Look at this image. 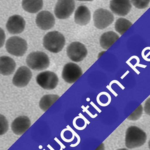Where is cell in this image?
<instances>
[{"mask_svg": "<svg viewBox=\"0 0 150 150\" xmlns=\"http://www.w3.org/2000/svg\"><path fill=\"white\" fill-rule=\"evenodd\" d=\"M91 19V13L89 8L84 5L78 8L74 14V21L80 26H85L90 22Z\"/></svg>", "mask_w": 150, "mask_h": 150, "instance_id": "obj_15", "label": "cell"}, {"mask_svg": "<svg viewBox=\"0 0 150 150\" xmlns=\"http://www.w3.org/2000/svg\"><path fill=\"white\" fill-rule=\"evenodd\" d=\"M93 18L94 26L100 30H103L107 28L114 21V16L112 12L102 8L95 11Z\"/></svg>", "mask_w": 150, "mask_h": 150, "instance_id": "obj_5", "label": "cell"}, {"mask_svg": "<svg viewBox=\"0 0 150 150\" xmlns=\"http://www.w3.org/2000/svg\"><path fill=\"white\" fill-rule=\"evenodd\" d=\"M133 24L130 21L125 18H120L115 23V28L117 32L122 35L128 30Z\"/></svg>", "mask_w": 150, "mask_h": 150, "instance_id": "obj_20", "label": "cell"}, {"mask_svg": "<svg viewBox=\"0 0 150 150\" xmlns=\"http://www.w3.org/2000/svg\"><path fill=\"white\" fill-rule=\"evenodd\" d=\"M16 63L13 59L7 56H2L0 58L1 74L4 76L11 75L16 68Z\"/></svg>", "mask_w": 150, "mask_h": 150, "instance_id": "obj_16", "label": "cell"}, {"mask_svg": "<svg viewBox=\"0 0 150 150\" xmlns=\"http://www.w3.org/2000/svg\"><path fill=\"white\" fill-rule=\"evenodd\" d=\"M75 9V2L73 0H59L54 8V14L57 18L67 19L72 14Z\"/></svg>", "mask_w": 150, "mask_h": 150, "instance_id": "obj_7", "label": "cell"}, {"mask_svg": "<svg viewBox=\"0 0 150 150\" xmlns=\"http://www.w3.org/2000/svg\"><path fill=\"white\" fill-rule=\"evenodd\" d=\"M119 38L120 36L114 31H110L105 32L100 37V45L102 48L105 50H108Z\"/></svg>", "mask_w": 150, "mask_h": 150, "instance_id": "obj_17", "label": "cell"}, {"mask_svg": "<svg viewBox=\"0 0 150 150\" xmlns=\"http://www.w3.org/2000/svg\"><path fill=\"white\" fill-rule=\"evenodd\" d=\"M95 150H104V145L103 143L101 144Z\"/></svg>", "mask_w": 150, "mask_h": 150, "instance_id": "obj_27", "label": "cell"}, {"mask_svg": "<svg viewBox=\"0 0 150 150\" xmlns=\"http://www.w3.org/2000/svg\"><path fill=\"white\" fill-rule=\"evenodd\" d=\"M146 139V133L138 127L132 126L127 129L125 144L129 149L141 146L145 144Z\"/></svg>", "mask_w": 150, "mask_h": 150, "instance_id": "obj_1", "label": "cell"}, {"mask_svg": "<svg viewBox=\"0 0 150 150\" xmlns=\"http://www.w3.org/2000/svg\"><path fill=\"white\" fill-rule=\"evenodd\" d=\"M23 9L29 13H36L43 8L42 0H23L22 1Z\"/></svg>", "mask_w": 150, "mask_h": 150, "instance_id": "obj_18", "label": "cell"}, {"mask_svg": "<svg viewBox=\"0 0 150 150\" xmlns=\"http://www.w3.org/2000/svg\"><path fill=\"white\" fill-rule=\"evenodd\" d=\"M54 140L55 141L57 142V143H58V144H59V145H60L61 147H63V149H64V148H65V147H66L64 146V144H62V143L60 141L58 140L57 138V137H55V138H54Z\"/></svg>", "mask_w": 150, "mask_h": 150, "instance_id": "obj_26", "label": "cell"}, {"mask_svg": "<svg viewBox=\"0 0 150 150\" xmlns=\"http://www.w3.org/2000/svg\"><path fill=\"white\" fill-rule=\"evenodd\" d=\"M117 150H128L127 149H126V148H123V149H118Z\"/></svg>", "mask_w": 150, "mask_h": 150, "instance_id": "obj_29", "label": "cell"}, {"mask_svg": "<svg viewBox=\"0 0 150 150\" xmlns=\"http://www.w3.org/2000/svg\"><path fill=\"white\" fill-rule=\"evenodd\" d=\"M8 129V124L4 116L1 115V135L5 134Z\"/></svg>", "mask_w": 150, "mask_h": 150, "instance_id": "obj_22", "label": "cell"}, {"mask_svg": "<svg viewBox=\"0 0 150 150\" xmlns=\"http://www.w3.org/2000/svg\"><path fill=\"white\" fill-rule=\"evenodd\" d=\"M32 76L30 70L27 67L22 66L16 71L12 79V83L17 87H24L28 84Z\"/></svg>", "mask_w": 150, "mask_h": 150, "instance_id": "obj_10", "label": "cell"}, {"mask_svg": "<svg viewBox=\"0 0 150 150\" xmlns=\"http://www.w3.org/2000/svg\"><path fill=\"white\" fill-rule=\"evenodd\" d=\"M43 150H46L45 149H43Z\"/></svg>", "mask_w": 150, "mask_h": 150, "instance_id": "obj_32", "label": "cell"}, {"mask_svg": "<svg viewBox=\"0 0 150 150\" xmlns=\"http://www.w3.org/2000/svg\"><path fill=\"white\" fill-rule=\"evenodd\" d=\"M148 145H149V149H150V140L149 141V143H148Z\"/></svg>", "mask_w": 150, "mask_h": 150, "instance_id": "obj_31", "label": "cell"}, {"mask_svg": "<svg viewBox=\"0 0 150 150\" xmlns=\"http://www.w3.org/2000/svg\"><path fill=\"white\" fill-rule=\"evenodd\" d=\"M150 1L149 0H142V1H132V3L133 5L135 7L139 8V9H144L147 7L148 4L150 3Z\"/></svg>", "mask_w": 150, "mask_h": 150, "instance_id": "obj_23", "label": "cell"}, {"mask_svg": "<svg viewBox=\"0 0 150 150\" xmlns=\"http://www.w3.org/2000/svg\"><path fill=\"white\" fill-rule=\"evenodd\" d=\"M144 110L145 113L150 116V98H148L145 102Z\"/></svg>", "mask_w": 150, "mask_h": 150, "instance_id": "obj_25", "label": "cell"}, {"mask_svg": "<svg viewBox=\"0 0 150 150\" xmlns=\"http://www.w3.org/2000/svg\"><path fill=\"white\" fill-rule=\"evenodd\" d=\"M59 98V96L54 94L45 95L40 100V108L42 110L46 112Z\"/></svg>", "mask_w": 150, "mask_h": 150, "instance_id": "obj_19", "label": "cell"}, {"mask_svg": "<svg viewBox=\"0 0 150 150\" xmlns=\"http://www.w3.org/2000/svg\"><path fill=\"white\" fill-rule=\"evenodd\" d=\"M65 43L64 36L57 31L48 32L43 38V46L45 48L52 53L60 52Z\"/></svg>", "mask_w": 150, "mask_h": 150, "instance_id": "obj_2", "label": "cell"}, {"mask_svg": "<svg viewBox=\"0 0 150 150\" xmlns=\"http://www.w3.org/2000/svg\"><path fill=\"white\" fill-rule=\"evenodd\" d=\"M7 52L16 57H22L26 53L28 48L26 41L17 36H13L9 38L5 45Z\"/></svg>", "mask_w": 150, "mask_h": 150, "instance_id": "obj_4", "label": "cell"}, {"mask_svg": "<svg viewBox=\"0 0 150 150\" xmlns=\"http://www.w3.org/2000/svg\"><path fill=\"white\" fill-rule=\"evenodd\" d=\"M58 81L57 74L49 71L40 73L36 78V81L38 85L47 90L54 89L58 84Z\"/></svg>", "mask_w": 150, "mask_h": 150, "instance_id": "obj_6", "label": "cell"}, {"mask_svg": "<svg viewBox=\"0 0 150 150\" xmlns=\"http://www.w3.org/2000/svg\"><path fill=\"white\" fill-rule=\"evenodd\" d=\"M67 128H68V130H69V131H70L71 132V133L72 134H74V135H75V137H76L77 138L78 141L77 142L76 144H71V145H70L71 147H75L77 145H78V144H79V143H80V141H81V139H80V137H79V135L77 134H76V132L74 131L73 130V129H71V128L70 127H69V126H67Z\"/></svg>", "mask_w": 150, "mask_h": 150, "instance_id": "obj_24", "label": "cell"}, {"mask_svg": "<svg viewBox=\"0 0 150 150\" xmlns=\"http://www.w3.org/2000/svg\"><path fill=\"white\" fill-rule=\"evenodd\" d=\"M143 113V107L141 105L132 113L131 114L127 117V120H137L140 118L141 116Z\"/></svg>", "mask_w": 150, "mask_h": 150, "instance_id": "obj_21", "label": "cell"}, {"mask_svg": "<svg viewBox=\"0 0 150 150\" xmlns=\"http://www.w3.org/2000/svg\"><path fill=\"white\" fill-rule=\"evenodd\" d=\"M37 26L41 30H50L55 24V18L53 14L46 11L38 13L36 18Z\"/></svg>", "mask_w": 150, "mask_h": 150, "instance_id": "obj_11", "label": "cell"}, {"mask_svg": "<svg viewBox=\"0 0 150 150\" xmlns=\"http://www.w3.org/2000/svg\"><path fill=\"white\" fill-rule=\"evenodd\" d=\"M26 63L28 67L36 71H42L49 67L50 61L46 53L36 51L30 53L26 58Z\"/></svg>", "mask_w": 150, "mask_h": 150, "instance_id": "obj_3", "label": "cell"}, {"mask_svg": "<svg viewBox=\"0 0 150 150\" xmlns=\"http://www.w3.org/2000/svg\"><path fill=\"white\" fill-rule=\"evenodd\" d=\"M25 21L21 16L14 15L9 18L6 24L8 31L12 35L21 33L25 28Z\"/></svg>", "mask_w": 150, "mask_h": 150, "instance_id": "obj_12", "label": "cell"}, {"mask_svg": "<svg viewBox=\"0 0 150 150\" xmlns=\"http://www.w3.org/2000/svg\"><path fill=\"white\" fill-rule=\"evenodd\" d=\"M39 148H40V149H42V145H40V146H39Z\"/></svg>", "mask_w": 150, "mask_h": 150, "instance_id": "obj_30", "label": "cell"}, {"mask_svg": "<svg viewBox=\"0 0 150 150\" xmlns=\"http://www.w3.org/2000/svg\"><path fill=\"white\" fill-rule=\"evenodd\" d=\"M67 54L71 61L79 62L83 60L87 54V50L83 44L79 42L71 43L67 48Z\"/></svg>", "mask_w": 150, "mask_h": 150, "instance_id": "obj_9", "label": "cell"}, {"mask_svg": "<svg viewBox=\"0 0 150 150\" xmlns=\"http://www.w3.org/2000/svg\"><path fill=\"white\" fill-rule=\"evenodd\" d=\"M31 122L27 116H20L14 120L11 125L12 131L15 134L21 135L30 128Z\"/></svg>", "mask_w": 150, "mask_h": 150, "instance_id": "obj_14", "label": "cell"}, {"mask_svg": "<svg viewBox=\"0 0 150 150\" xmlns=\"http://www.w3.org/2000/svg\"><path fill=\"white\" fill-rule=\"evenodd\" d=\"M47 147L49 148V149H50L51 150H54V149H53V148L50 145V144H48V145H47ZM60 150H62V149H60Z\"/></svg>", "mask_w": 150, "mask_h": 150, "instance_id": "obj_28", "label": "cell"}, {"mask_svg": "<svg viewBox=\"0 0 150 150\" xmlns=\"http://www.w3.org/2000/svg\"><path fill=\"white\" fill-rule=\"evenodd\" d=\"M131 8V4L128 0H112L110 2V9L113 13L118 16H126Z\"/></svg>", "mask_w": 150, "mask_h": 150, "instance_id": "obj_13", "label": "cell"}, {"mask_svg": "<svg viewBox=\"0 0 150 150\" xmlns=\"http://www.w3.org/2000/svg\"><path fill=\"white\" fill-rule=\"evenodd\" d=\"M83 75V71L79 65L73 63H68L63 68L62 76L64 81L68 83L76 81Z\"/></svg>", "mask_w": 150, "mask_h": 150, "instance_id": "obj_8", "label": "cell"}]
</instances>
